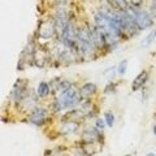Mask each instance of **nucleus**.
Returning a JSON list of instances; mask_svg holds the SVG:
<instances>
[{"instance_id":"20","label":"nucleus","mask_w":156,"mask_h":156,"mask_svg":"<svg viewBox=\"0 0 156 156\" xmlns=\"http://www.w3.org/2000/svg\"><path fill=\"white\" fill-rule=\"evenodd\" d=\"M129 3L131 4V7H135V8H139L142 5L143 0H129Z\"/></svg>"},{"instance_id":"1","label":"nucleus","mask_w":156,"mask_h":156,"mask_svg":"<svg viewBox=\"0 0 156 156\" xmlns=\"http://www.w3.org/2000/svg\"><path fill=\"white\" fill-rule=\"evenodd\" d=\"M95 50L94 42L91 37V27L81 26L77 33V43H76V53L81 57L89 58L92 56Z\"/></svg>"},{"instance_id":"13","label":"nucleus","mask_w":156,"mask_h":156,"mask_svg":"<svg viewBox=\"0 0 156 156\" xmlns=\"http://www.w3.org/2000/svg\"><path fill=\"white\" fill-rule=\"evenodd\" d=\"M51 85L50 83H47V82H41L38 86V89H37V92H38V95L41 96V98H46L48 94H50V91H51Z\"/></svg>"},{"instance_id":"21","label":"nucleus","mask_w":156,"mask_h":156,"mask_svg":"<svg viewBox=\"0 0 156 156\" xmlns=\"http://www.w3.org/2000/svg\"><path fill=\"white\" fill-rule=\"evenodd\" d=\"M116 86H117L116 83H109V85H107V87H105L104 92H105V94H108V92H112V91H115V87H116Z\"/></svg>"},{"instance_id":"7","label":"nucleus","mask_w":156,"mask_h":156,"mask_svg":"<svg viewBox=\"0 0 156 156\" xmlns=\"http://www.w3.org/2000/svg\"><path fill=\"white\" fill-rule=\"evenodd\" d=\"M48 116V112L46 108H42V107H34L31 113L29 115V121L31 124L37 125V126H41L43 122L46 121Z\"/></svg>"},{"instance_id":"16","label":"nucleus","mask_w":156,"mask_h":156,"mask_svg":"<svg viewBox=\"0 0 156 156\" xmlns=\"http://www.w3.org/2000/svg\"><path fill=\"white\" fill-rule=\"evenodd\" d=\"M126 66H128V61L126 60H122L119 64V68H117V73H119L120 76H124L125 72H126Z\"/></svg>"},{"instance_id":"17","label":"nucleus","mask_w":156,"mask_h":156,"mask_svg":"<svg viewBox=\"0 0 156 156\" xmlns=\"http://www.w3.org/2000/svg\"><path fill=\"white\" fill-rule=\"evenodd\" d=\"M117 7H119L121 11H124V9H126L129 5H128V0H112Z\"/></svg>"},{"instance_id":"14","label":"nucleus","mask_w":156,"mask_h":156,"mask_svg":"<svg viewBox=\"0 0 156 156\" xmlns=\"http://www.w3.org/2000/svg\"><path fill=\"white\" fill-rule=\"evenodd\" d=\"M155 38H156V29H155V30H154L152 33H151L150 35H148L147 38H146L143 42H142V46H143V47H148V46L151 44V43H152V42L155 41Z\"/></svg>"},{"instance_id":"19","label":"nucleus","mask_w":156,"mask_h":156,"mask_svg":"<svg viewBox=\"0 0 156 156\" xmlns=\"http://www.w3.org/2000/svg\"><path fill=\"white\" fill-rule=\"evenodd\" d=\"M150 13L156 17V0H152V3L150 4Z\"/></svg>"},{"instance_id":"8","label":"nucleus","mask_w":156,"mask_h":156,"mask_svg":"<svg viewBox=\"0 0 156 156\" xmlns=\"http://www.w3.org/2000/svg\"><path fill=\"white\" fill-rule=\"evenodd\" d=\"M33 58H34L35 65H38L39 68H43L46 65L47 60H48V53H47L46 50H43V48H35Z\"/></svg>"},{"instance_id":"11","label":"nucleus","mask_w":156,"mask_h":156,"mask_svg":"<svg viewBox=\"0 0 156 156\" xmlns=\"http://www.w3.org/2000/svg\"><path fill=\"white\" fill-rule=\"evenodd\" d=\"M96 92V86L94 85V83H86V85H83L80 89V95H81V99H85V100H87L89 98H91L92 95H94Z\"/></svg>"},{"instance_id":"23","label":"nucleus","mask_w":156,"mask_h":156,"mask_svg":"<svg viewBox=\"0 0 156 156\" xmlns=\"http://www.w3.org/2000/svg\"><path fill=\"white\" fill-rule=\"evenodd\" d=\"M154 133H155V135H156V126H155V128H154Z\"/></svg>"},{"instance_id":"2","label":"nucleus","mask_w":156,"mask_h":156,"mask_svg":"<svg viewBox=\"0 0 156 156\" xmlns=\"http://www.w3.org/2000/svg\"><path fill=\"white\" fill-rule=\"evenodd\" d=\"M80 100H81L80 91L76 90L74 87H69V89L60 92V95H58L56 98V100L53 101V111L60 112L62 109L74 108L76 105H78Z\"/></svg>"},{"instance_id":"4","label":"nucleus","mask_w":156,"mask_h":156,"mask_svg":"<svg viewBox=\"0 0 156 156\" xmlns=\"http://www.w3.org/2000/svg\"><path fill=\"white\" fill-rule=\"evenodd\" d=\"M27 95V82L18 80L13 86V90L11 92V99L14 103H21Z\"/></svg>"},{"instance_id":"5","label":"nucleus","mask_w":156,"mask_h":156,"mask_svg":"<svg viewBox=\"0 0 156 156\" xmlns=\"http://www.w3.org/2000/svg\"><path fill=\"white\" fill-rule=\"evenodd\" d=\"M53 22H55V26H56V33L58 34V37H61V34L64 33L65 27L68 26V23H69V21H68V13L64 8L57 9Z\"/></svg>"},{"instance_id":"15","label":"nucleus","mask_w":156,"mask_h":156,"mask_svg":"<svg viewBox=\"0 0 156 156\" xmlns=\"http://www.w3.org/2000/svg\"><path fill=\"white\" fill-rule=\"evenodd\" d=\"M104 119H105L107 125H108L109 128H112V126H113V124H115V116H113V113H112V112H105Z\"/></svg>"},{"instance_id":"22","label":"nucleus","mask_w":156,"mask_h":156,"mask_svg":"<svg viewBox=\"0 0 156 156\" xmlns=\"http://www.w3.org/2000/svg\"><path fill=\"white\" fill-rule=\"evenodd\" d=\"M55 2L57 3V5H65V3H66V0H55Z\"/></svg>"},{"instance_id":"9","label":"nucleus","mask_w":156,"mask_h":156,"mask_svg":"<svg viewBox=\"0 0 156 156\" xmlns=\"http://www.w3.org/2000/svg\"><path fill=\"white\" fill-rule=\"evenodd\" d=\"M99 131L100 130L96 128L86 129V130H83V133H82V139H83L86 143H95L99 140Z\"/></svg>"},{"instance_id":"10","label":"nucleus","mask_w":156,"mask_h":156,"mask_svg":"<svg viewBox=\"0 0 156 156\" xmlns=\"http://www.w3.org/2000/svg\"><path fill=\"white\" fill-rule=\"evenodd\" d=\"M148 80V72L147 70H142L138 76L135 77V80L133 81V86H131V90L133 91H138V90H142L144 83L147 82Z\"/></svg>"},{"instance_id":"18","label":"nucleus","mask_w":156,"mask_h":156,"mask_svg":"<svg viewBox=\"0 0 156 156\" xmlns=\"http://www.w3.org/2000/svg\"><path fill=\"white\" fill-rule=\"evenodd\" d=\"M105 125H107V122H104L103 120H100V119H99V120H96V122H95V128H96V129H99V130L101 131V130L105 128Z\"/></svg>"},{"instance_id":"12","label":"nucleus","mask_w":156,"mask_h":156,"mask_svg":"<svg viewBox=\"0 0 156 156\" xmlns=\"http://www.w3.org/2000/svg\"><path fill=\"white\" fill-rule=\"evenodd\" d=\"M78 129V124L74 120H68L66 122H64V125L61 126V131L64 134H72Z\"/></svg>"},{"instance_id":"3","label":"nucleus","mask_w":156,"mask_h":156,"mask_svg":"<svg viewBox=\"0 0 156 156\" xmlns=\"http://www.w3.org/2000/svg\"><path fill=\"white\" fill-rule=\"evenodd\" d=\"M125 11L134 18V21L136 23V26H138L139 31L146 30V29L152 26L154 18H152V14H151L150 12L144 11V9H140V8H135V7H128Z\"/></svg>"},{"instance_id":"6","label":"nucleus","mask_w":156,"mask_h":156,"mask_svg":"<svg viewBox=\"0 0 156 156\" xmlns=\"http://www.w3.org/2000/svg\"><path fill=\"white\" fill-rule=\"evenodd\" d=\"M56 33V26L53 21H44L41 23V26L38 29V37L41 39H44V41H48L51 39Z\"/></svg>"}]
</instances>
